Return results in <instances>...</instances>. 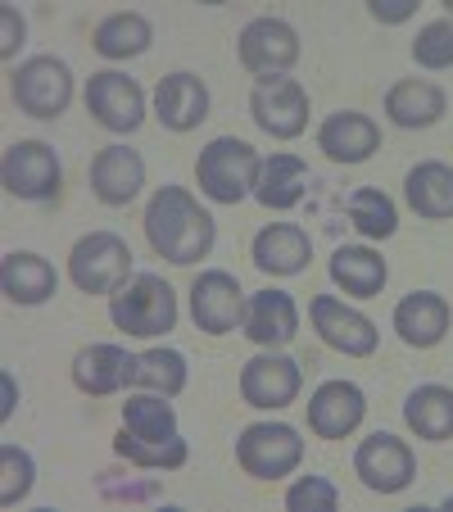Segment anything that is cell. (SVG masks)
<instances>
[{"label": "cell", "mask_w": 453, "mask_h": 512, "mask_svg": "<svg viewBox=\"0 0 453 512\" xmlns=\"http://www.w3.org/2000/svg\"><path fill=\"white\" fill-rule=\"evenodd\" d=\"M145 241L173 268H191L213 250L218 223L186 186H159L145 204Z\"/></svg>", "instance_id": "6da1fadb"}, {"label": "cell", "mask_w": 453, "mask_h": 512, "mask_svg": "<svg viewBox=\"0 0 453 512\" xmlns=\"http://www.w3.org/2000/svg\"><path fill=\"white\" fill-rule=\"evenodd\" d=\"M263 173V159L250 141L241 136H218L200 150L195 159V182H200V195H209L213 204H241L245 195H254Z\"/></svg>", "instance_id": "7a4b0ae2"}, {"label": "cell", "mask_w": 453, "mask_h": 512, "mask_svg": "<svg viewBox=\"0 0 453 512\" xmlns=\"http://www.w3.org/2000/svg\"><path fill=\"white\" fill-rule=\"evenodd\" d=\"M109 318L127 336H164L177 327V295L159 272H136L109 295Z\"/></svg>", "instance_id": "3957f363"}, {"label": "cell", "mask_w": 453, "mask_h": 512, "mask_svg": "<svg viewBox=\"0 0 453 512\" xmlns=\"http://www.w3.org/2000/svg\"><path fill=\"white\" fill-rule=\"evenodd\" d=\"M236 463L254 481H281L304 463V440L286 422H254L236 435Z\"/></svg>", "instance_id": "277c9868"}, {"label": "cell", "mask_w": 453, "mask_h": 512, "mask_svg": "<svg viewBox=\"0 0 453 512\" xmlns=\"http://www.w3.org/2000/svg\"><path fill=\"white\" fill-rule=\"evenodd\" d=\"M68 277L82 295H114L132 277V250L114 232H87L68 250Z\"/></svg>", "instance_id": "5b68a950"}, {"label": "cell", "mask_w": 453, "mask_h": 512, "mask_svg": "<svg viewBox=\"0 0 453 512\" xmlns=\"http://www.w3.org/2000/svg\"><path fill=\"white\" fill-rule=\"evenodd\" d=\"M10 96L28 118H59L73 100V73L55 55H32L10 73Z\"/></svg>", "instance_id": "8992f818"}, {"label": "cell", "mask_w": 453, "mask_h": 512, "mask_svg": "<svg viewBox=\"0 0 453 512\" xmlns=\"http://www.w3.org/2000/svg\"><path fill=\"white\" fill-rule=\"evenodd\" d=\"M0 182L14 200L28 204H46L59 195V182H64V168H59L55 150L46 141H14L0 159Z\"/></svg>", "instance_id": "52a82bcc"}, {"label": "cell", "mask_w": 453, "mask_h": 512, "mask_svg": "<svg viewBox=\"0 0 453 512\" xmlns=\"http://www.w3.org/2000/svg\"><path fill=\"white\" fill-rule=\"evenodd\" d=\"M354 476L367 485L372 494H399L413 485L417 476V458L413 449L390 431H372L363 445L354 449Z\"/></svg>", "instance_id": "ba28073f"}, {"label": "cell", "mask_w": 453, "mask_h": 512, "mask_svg": "<svg viewBox=\"0 0 453 512\" xmlns=\"http://www.w3.org/2000/svg\"><path fill=\"white\" fill-rule=\"evenodd\" d=\"M250 118L259 123V132L295 141L309 127V91L295 78H259L250 91Z\"/></svg>", "instance_id": "9c48e42d"}, {"label": "cell", "mask_w": 453, "mask_h": 512, "mask_svg": "<svg viewBox=\"0 0 453 512\" xmlns=\"http://www.w3.org/2000/svg\"><path fill=\"white\" fill-rule=\"evenodd\" d=\"M236 50H241V64L250 73H259V78H286L299 59V32L286 19H277V14H263V19L245 23Z\"/></svg>", "instance_id": "30bf717a"}, {"label": "cell", "mask_w": 453, "mask_h": 512, "mask_svg": "<svg viewBox=\"0 0 453 512\" xmlns=\"http://www.w3.org/2000/svg\"><path fill=\"white\" fill-rule=\"evenodd\" d=\"M299 386H304V372H299L295 358L277 354V349H263L241 368V399L250 408H290L299 399Z\"/></svg>", "instance_id": "8fae6325"}, {"label": "cell", "mask_w": 453, "mask_h": 512, "mask_svg": "<svg viewBox=\"0 0 453 512\" xmlns=\"http://www.w3.org/2000/svg\"><path fill=\"white\" fill-rule=\"evenodd\" d=\"M191 318L209 336H227L245 322V290L232 272L209 268L191 281Z\"/></svg>", "instance_id": "7c38bea8"}, {"label": "cell", "mask_w": 453, "mask_h": 512, "mask_svg": "<svg viewBox=\"0 0 453 512\" xmlns=\"http://www.w3.org/2000/svg\"><path fill=\"white\" fill-rule=\"evenodd\" d=\"M87 109L109 132H136L145 123V91L136 78L105 68V73H91L87 82Z\"/></svg>", "instance_id": "4fadbf2b"}, {"label": "cell", "mask_w": 453, "mask_h": 512, "mask_svg": "<svg viewBox=\"0 0 453 512\" xmlns=\"http://www.w3.org/2000/svg\"><path fill=\"white\" fill-rule=\"evenodd\" d=\"M309 318H313V327H318L322 345H331L336 354H349V358L376 354V340H381L376 322L367 318V313L349 309L336 295H318V300L309 304Z\"/></svg>", "instance_id": "5bb4252c"}, {"label": "cell", "mask_w": 453, "mask_h": 512, "mask_svg": "<svg viewBox=\"0 0 453 512\" xmlns=\"http://www.w3.org/2000/svg\"><path fill=\"white\" fill-rule=\"evenodd\" d=\"M304 408H309V431L318 440H345V435H354L363 426L367 395L354 381H322Z\"/></svg>", "instance_id": "9a60e30c"}, {"label": "cell", "mask_w": 453, "mask_h": 512, "mask_svg": "<svg viewBox=\"0 0 453 512\" xmlns=\"http://www.w3.org/2000/svg\"><path fill=\"white\" fill-rule=\"evenodd\" d=\"M318 150L331 164H367L381 150V127L358 109H336L318 127Z\"/></svg>", "instance_id": "2e32d148"}, {"label": "cell", "mask_w": 453, "mask_h": 512, "mask_svg": "<svg viewBox=\"0 0 453 512\" xmlns=\"http://www.w3.org/2000/svg\"><path fill=\"white\" fill-rule=\"evenodd\" d=\"M145 186V159L127 145H105L96 159H91V191H96L100 204L109 209H123L141 195Z\"/></svg>", "instance_id": "e0dca14e"}, {"label": "cell", "mask_w": 453, "mask_h": 512, "mask_svg": "<svg viewBox=\"0 0 453 512\" xmlns=\"http://www.w3.org/2000/svg\"><path fill=\"white\" fill-rule=\"evenodd\" d=\"M155 118L168 132H195L209 118V87L195 73H168V78H159Z\"/></svg>", "instance_id": "ac0fdd59"}, {"label": "cell", "mask_w": 453, "mask_h": 512, "mask_svg": "<svg viewBox=\"0 0 453 512\" xmlns=\"http://www.w3.org/2000/svg\"><path fill=\"white\" fill-rule=\"evenodd\" d=\"M0 290H5V300L19 304V309H37V304H46L59 290V272H55V263L41 259V254L14 250L0 263Z\"/></svg>", "instance_id": "d6986e66"}, {"label": "cell", "mask_w": 453, "mask_h": 512, "mask_svg": "<svg viewBox=\"0 0 453 512\" xmlns=\"http://www.w3.org/2000/svg\"><path fill=\"white\" fill-rule=\"evenodd\" d=\"M250 259L259 272H272V277H295V272L309 268L313 259V241L304 227L295 223H268L250 245Z\"/></svg>", "instance_id": "ffe728a7"}, {"label": "cell", "mask_w": 453, "mask_h": 512, "mask_svg": "<svg viewBox=\"0 0 453 512\" xmlns=\"http://www.w3.org/2000/svg\"><path fill=\"white\" fill-rule=\"evenodd\" d=\"M241 327L259 349H281V345L295 340L299 309H295V300H290L286 290H259V295L245 300V322Z\"/></svg>", "instance_id": "44dd1931"}, {"label": "cell", "mask_w": 453, "mask_h": 512, "mask_svg": "<svg viewBox=\"0 0 453 512\" xmlns=\"http://www.w3.org/2000/svg\"><path fill=\"white\" fill-rule=\"evenodd\" d=\"M395 331L408 349H435L449 331V300L435 290H413L395 304Z\"/></svg>", "instance_id": "7402d4cb"}, {"label": "cell", "mask_w": 453, "mask_h": 512, "mask_svg": "<svg viewBox=\"0 0 453 512\" xmlns=\"http://www.w3.org/2000/svg\"><path fill=\"white\" fill-rule=\"evenodd\" d=\"M132 358L123 345H87L73 354V386L82 395H114V390L132 386Z\"/></svg>", "instance_id": "603a6c76"}, {"label": "cell", "mask_w": 453, "mask_h": 512, "mask_svg": "<svg viewBox=\"0 0 453 512\" xmlns=\"http://www.w3.org/2000/svg\"><path fill=\"white\" fill-rule=\"evenodd\" d=\"M444 109H449V96L426 78H404L386 91V118L395 127H408V132L435 127L444 118Z\"/></svg>", "instance_id": "cb8c5ba5"}, {"label": "cell", "mask_w": 453, "mask_h": 512, "mask_svg": "<svg viewBox=\"0 0 453 512\" xmlns=\"http://www.w3.org/2000/svg\"><path fill=\"white\" fill-rule=\"evenodd\" d=\"M404 195H408V209H413L417 218L444 223V218H453V168L440 164V159H426V164L408 168Z\"/></svg>", "instance_id": "d4e9b609"}, {"label": "cell", "mask_w": 453, "mask_h": 512, "mask_svg": "<svg viewBox=\"0 0 453 512\" xmlns=\"http://www.w3.org/2000/svg\"><path fill=\"white\" fill-rule=\"evenodd\" d=\"M386 259L376 250H367V245H340L336 254H331V281H336L345 295H354V300H372V295H381V286H386Z\"/></svg>", "instance_id": "484cf974"}, {"label": "cell", "mask_w": 453, "mask_h": 512, "mask_svg": "<svg viewBox=\"0 0 453 512\" xmlns=\"http://www.w3.org/2000/svg\"><path fill=\"white\" fill-rule=\"evenodd\" d=\"M404 422L417 440L444 445L453 440V390L449 386H417L404 399Z\"/></svg>", "instance_id": "4316f807"}, {"label": "cell", "mask_w": 453, "mask_h": 512, "mask_svg": "<svg viewBox=\"0 0 453 512\" xmlns=\"http://www.w3.org/2000/svg\"><path fill=\"white\" fill-rule=\"evenodd\" d=\"M309 191V164L295 155H272L263 159V173H259V186H254V200L263 209H295Z\"/></svg>", "instance_id": "83f0119b"}, {"label": "cell", "mask_w": 453, "mask_h": 512, "mask_svg": "<svg viewBox=\"0 0 453 512\" xmlns=\"http://www.w3.org/2000/svg\"><path fill=\"white\" fill-rule=\"evenodd\" d=\"M150 41H155V28H150L145 14L118 10V14H109V19L96 23L91 46H96V55H105V59H136L150 50Z\"/></svg>", "instance_id": "f1b7e54d"}, {"label": "cell", "mask_w": 453, "mask_h": 512, "mask_svg": "<svg viewBox=\"0 0 453 512\" xmlns=\"http://www.w3.org/2000/svg\"><path fill=\"white\" fill-rule=\"evenodd\" d=\"M132 386L150 395H182L186 390V354L182 349H145L132 358Z\"/></svg>", "instance_id": "f546056e"}, {"label": "cell", "mask_w": 453, "mask_h": 512, "mask_svg": "<svg viewBox=\"0 0 453 512\" xmlns=\"http://www.w3.org/2000/svg\"><path fill=\"white\" fill-rule=\"evenodd\" d=\"M114 454L132 467H145V472H177V467H186L191 449H186L182 435H173V440H136L132 431H118Z\"/></svg>", "instance_id": "4dcf8cb0"}, {"label": "cell", "mask_w": 453, "mask_h": 512, "mask_svg": "<svg viewBox=\"0 0 453 512\" xmlns=\"http://www.w3.org/2000/svg\"><path fill=\"white\" fill-rule=\"evenodd\" d=\"M345 209H349V223H354L367 241H390V236L399 232L395 200H390L386 191H376V186H358V191L349 195Z\"/></svg>", "instance_id": "1f68e13d"}, {"label": "cell", "mask_w": 453, "mask_h": 512, "mask_svg": "<svg viewBox=\"0 0 453 512\" xmlns=\"http://www.w3.org/2000/svg\"><path fill=\"white\" fill-rule=\"evenodd\" d=\"M123 431H132L136 440H173L177 435V413L168 404V395H132L123 404Z\"/></svg>", "instance_id": "d6a6232c"}, {"label": "cell", "mask_w": 453, "mask_h": 512, "mask_svg": "<svg viewBox=\"0 0 453 512\" xmlns=\"http://www.w3.org/2000/svg\"><path fill=\"white\" fill-rule=\"evenodd\" d=\"M0 503L5 508H14V503H23L32 494V481H37V463H32L28 449L19 445H0Z\"/></svg>", "instance_id": "836d02e7"}, {"label": "cell", "mask_w": 453, "mask_h": 512, "mask_svg": "<svg viewBox=\"0 0 453 512\" xmlns=\"http://www.w3.org/2000/svg\"><path fill=\"white\" fill-rule=\"evenodd\" d=\"M413 59L422 68H453V19H435L417 32Z\"/></svg>", "instance_id": "e575fe53"}, {"label": "cell", "mask_w": 453, "mask_h": 512, "mask_svg": "<svg viewBox=\"0 0 453 512\" xmlns=\"http://www.w3.org/2000/svg\"><path fill=\"white\" fill-rule=\"evenodd\" d=\"M286 508L295 512H331L340 508V490L327 481V476H299L286 490Z\"/></svg>", "instance_id": "d590c367"}, {"label": "cell", "mask_w": 453, "mask_h": 512, "mask_svg": "<svg viewBox=\"0 0 453 512\" xmlns=\"http://www.w3.org/2000/svg\"><path fill=\"white\" fill-rule=\"evenodd\" d=\"M23 37H28V23H23V14L14 10V5H0V55L14 59L23 46Z\"/></svg>", "instance_id": "8d00e7d4"}, {"label": "cell", "mask_w": 453, "mask_h": 512, "mask_svg": "<svg viewBox=\"0 0 453 512\" xmlns=\"http://www.w3.org/2000/svg\"><path fill=\"white\" fill-rule=\"evenodd\" d=\"M96 485H100V494H105V499H132V503L159 499V485H155V481H145V485H132V481H127V485H118L109 472H100Z\"/></svg>", "instance_id": "74e56055"}, {"label": "cell", "mask_w": 453, "mask_h": 512, "mask_svg": "<svg viewBox=\"0 0 453 512\" xmlns=\"http://www.w3.org/2000/svg\"><path fill=\"white\" fill-rule=\"evenodd\" d=\"M367 14L376 23H386V28H399L417 14V0H367Z\"/></svg>", "instance_id": "f35d334b"}, {"label": "cell", "mask_w": 453, "mask_h": 512, "mask_svg": "<svg viewBox=\"0 0 453 512\" xmlns=\"http://www.w3.org/2000/svg\"><path fill=\"white\" fill-rule=\"evenodd\" d=\"M0 390H5V404H0V417H14V404H19V395H14V377H10V372L0 377Z\"/></svg>", "instance_id": "ab89813d"}, {"label": "cell", "mask_w": 453, "mask_h": 512, "mask_svg": "<svg viewBox=\"0 0 453 512\" xmlns=\"http://www.w3.org/2000/svg\"><path fill=\"white\" fill-rule=\"evenodd\" d=\"M444 10H449V19H453V0H444Z\"/></svg>", "instance_id": "60d3db41"}, {"label": "cell", "mask_w": 453, "mask_h": 512, "mask_svg": "<svg viewBox=\"0 0 453 512\" xmlns=\"http://www.w3.org/2000/svg\"><path fill=\"white\" fill-rule=\"evenodd\" d=\"M444 508H453V494H449V499H444Z\"/></svg>", "instance_id": "b9f144b4"}]
</instances>
